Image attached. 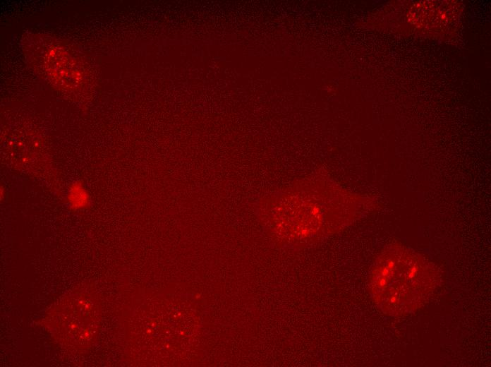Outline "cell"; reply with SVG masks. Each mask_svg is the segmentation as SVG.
<instances>
[{
  "instance_id": "6da1fadb",
  "label": "cell",
  "mask_w": 491,
  "mask_h": 367,
  "mask_svg": "<svg viewBox=\"0 0 491 367\" xmlns=\"http://www.w3.org/2000/svg\"><path fill=\"white\" fill-rule=\"evenodd\" d=\"M376 205L372 197L347 189L322 169L265 195L257 207L277 247L301 250L339 233Z\"/></svg>"
},
{
  "instance_id": "7a4b0ae2",
  "label": "cell",
  "mask_w": 491,
  "mask_h": 367,
  "mask_svg": "<svg viewBox=\"0 0 491 367\" xmlns=\"http://www.w3.org/2000/svg\"><path fill=\"white\" fill-rule=\"evenodd\" d=\"M441 279L432 262L404 245L392 243L375 260L368 287L377 307L387 315L399 318L423 308Z\"/></svg>"
},
{
  "instance_id": "3957f363",
  "label": "cell",
  "mask_w": 491,
  "mask_h": 367,
  "mask_svg": "<svg viewBox=\"0 0 491 367\" xmlns=\"http://www.w3.org/2000/svg\"><path fill=\"white\" fill-rule=\"evenodd\" d=\"M47 318L49 329L58 340L73 347H89L99 325V307L93 296L75 292L59 303Z\"/></svg>"
},
{
  "instance_id": "277c9868",
  "label": "cell",
  "mask_w": 491,
  "mask_h": 367,
  "mask_svg": "<svg viewBox=\"0 0 491 367\" xmlns=\"http://www.w3.org/2000/svg\"><path fill=\"white\" fill-rule=\"evenodd\" d=\"M45 60L48 71L58 83L67 88L77 86L80 74L73 60L63 50L55 47L49 52Z\"/></svg>"
},
{
  "instance_id": "5b68a950",
  "label": "cell",
  "mask_w": 491,
  "mask_h": 367,
  "mask_svg": "<svg viewBox=\"0 0 491 367\" xmlns=\"http://www.w3.org/2000/svg\"><path fill=\"white\" fill-rule=\"evenodd\" d=\"M67 201L73 210H82L90 206V198L82 181H75L70 185Z\"/></svg>"
},
{
  "instance_id": "8992f818",
  "label": "cell",
  "mask_w": 491,
  "mask_h": 367,
  "mask_svg": "<svg viewBox=\"0 0 491 367\" xmlns=\"http://www.w3.org/2000/svg\"><path fill=\"white\" fill-rule=\"evenodd\" d=\"M5 194H6L5 188L1 186V200H2V198H4V197L5 196Z\"/></svg>"
}]
</instances>
